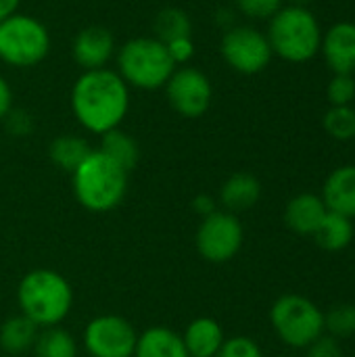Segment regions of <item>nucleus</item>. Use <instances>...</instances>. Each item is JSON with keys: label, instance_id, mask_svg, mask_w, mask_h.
Segmentation results:
<instances>
[{"label": "nucleus", "instance_id": "obj_31", "mask_svg": "<svg viewBox=\"0 0 355 357\" xmlns=\"http://www.w3.org/2000/svg\"><path fill=\"white\" fill-rule=\"evenodd\" d=\"M172 61L176 67H184L186 63H190V59L195 56V42H192V36L190 38H178V40H172L165 44Z\"/></svg>", "mask_w": 355, "mask_h": 357}, {"label": "nucleus", "instance_id": "obj_6", "mask_svg": "<svg viewBox=\"0 0 355 357\" xmlns=\"http://www.w3.org/2000/svg\"><path fill=\"white\" fill-rule=\"evenodd\" d=\"M270 324L285 345L308 349L324 335V312L308 297L282 295L270 310Z\"/></svg>", "mask_w": 355, "mask_h": 357}, {"label": "nucleus", "instance_id": "obj_37", "mask_svg": "<svg viewBox=\"0 0 355 357\" xmlns=\"http://www.w3.org/2000/svg\"><path fill=\"white\" fill-rule=\"evenodd\" d=\"M280 357H289V356H280Z\"/></svg>", "mask_w": 355, "mask_h": 357}, {"label": "nucleus", "instance_id": "obj_17", "mask_svg": "<svg viewBox=\"0 0 355 357\" xmlns=\"http://www.w3.org/2000/svg\"><path fill=\"white\" fill-rule=\"evenodd\" d=\"M226 337L216 318H195L182 333V343L190 357H216Z\"/></svg>", "mask_w": 355, "mask_h": 357}, {"label": "nucleus", "instance_id": "obj_3", "mask_svg": "<svg viewBox=\"0 0 355 357\" xmlns=\"http://www.w3.org/2000/svg\"><path fill=\"white\" fill-rule=\"evenodd\" d=\"M19 314L29 318L38 328L59 326L73 307L69 280L48 268L27 272L17 287Z\"/></svg>", "mask_w": 355, "mask_h": 357}, {"label": "nucleus", "instance_id": "obj_30", "mask_svg": "<svg viewBox=\"0 0 355 357\" xmlns=\"http://www.w3.org/2000/svg\"><path fill=\"white\" fill-rule=\"evenodd\" d=\"M4 121V126H6V132L10 134V136H17V138H25V136H29L31 134V130H33V117L29 115V111H25V109H10L8 113H6V117L2 119Z\"/></svg>", "mask_w": 355, "mask_h": 357}, {"label": "nucleus", "instance_id": "obj_11", "mask_svg": "<svg viewBox=\"0 0 355 357\" xmlns=\"http://www.w3.org/2000/svg\"><path fill=\"white\" fill-rule=\"evenodd\" d=\"M163 88L169 107L186 119H197L205 115L213 100L211 79L207 77V73L190 65L176 67Z\"/></svg>", "mask_w": 355, "mask_h": 357}, {"label": "nucleus", "instance_id": "obj_24", "mask_svg": "<svg viewBox=\"0 0 355 357\" xmlns=\"http://www.w3.org/2000/svg\"><path fill=\"white\" fill-rule=\"evenodd\" d=\"M153 29H155V38L161 40L163 44H167L178 38H190L192 21L186 10H182L178 6H167L157 13V17L153 21Z\"/></svg>", "mask_w": 355, "mask_h": 357}, {"label": "nucleus", "instance_id": "obj_9", "mask_svg": "<svg viewBox=\"0 0 355 357\" xmlns=\"http://www.w3.org/2000/svg\"><path fill=\"white\" fill-rule=\"evenodd\" d=\"M220 52L226 65L243 75L262 73L274 56L268 36L251 25H234L226 29Z\"/></svg>", "mask_w": 355, "mask_h": 357}, {"label": "nucleus", "instance_id": "obj_15", "mask_svg": "<svg viewBox=\"0 0 355 357\" xmlns=\"http://www.w3.org/2000/svg\"><path fill=\"white\" fill-rule=\"evenodd\" d=\"M326 205L322 197L312 192H301L293 197L285 207V224L289 230L301 236H314L316 228L326 215Z\"/></svg>", "mask_w": 355, "mask_h": 357}, {"label": "nucleus", "instance_id": "obj_23", "mask_svg": "<svg viewBox=\"0 0 355 357\" xmlns=\"http://www.w3.org/2000/svg\"><path fill=\"white\" fill-rule=\"evenodd\" d=\"M31 351L36 357H77V341L61 326L40 328Z\"/></svg>", "mask_w": 355, "mask_h": 357}, {"label": "nucleus", "instance_id": "obj_19", "mask_svg": "<svg viewBox=\"0 0 355 357\" xmlns=\"http://www.w3.org/2000/svg\"><path fill=\"white\" fill-rule=\"evenodd\" d=\"M38 333H40V328L23 314L10 316L0 326V349L6 356H23L25 351L33 349Z\"/></svg>", "mask_w": 355, "mask_h": 357}, {"label": "nucleus", "instance_id": "obj_29", "mask_svg": "<svg viewBox=\"0 0 355 357\" xmlns=\"http://www.w3.org/2000/svg\"><path fill=\"white\" fill-rule=\"evenodd\" d=\"M216 357H264V354H262V347L253 339L232 337L224 341V345L220 347Z\"/></svg>", "mask_w": 355, "mask_h": 357}, {"label": "nucleus", "instance_id": "obj_26", "mask_svg": "<svg viewBox=\"0 0 355 357\" xmlns=\"http://www.w3.org/2000/svg\"><path fill=\"white\" fill-rule=\"evenodd\" d=\"M324 333L335 339H347L355 335V305L339 303L324 314Z\"/></svg>", "mask_w": 355, "mask_h": 357}, {"label": "nucleus", "instance_id": "obj_32", "mask_svg": "<svg viewBox=\"0 0 355 357\" xmlns=\"http://www.w3.org/2000/svg\"><path fill=\"white\" fill-rule=\"evenodd\" d=\"M305 351H308L305 357H343V349H341L339 339H335L331 335H322Z\"/></svg>", "mask_w": 355, "mask_h": 357}, {"label": "nucleus", "instance_id": "obj_1", "mask_svg": "<svg viewBox=\"0 0 355 357\" xmlns=\"http://www.w3.org/2000/svg\"><path fill=\"white\" fill-rule=\"evenodd\" d=\"M130 109V86L115 69L84 71L71 88V111L90 134L103 136L121 126Z\"/></svg>", "mask_w": 355, "mask_h": 357}, {"label": "nucleus", "instance_id": "obj_35", "mask_svg": "<svg viewBox=\"0 0 355 357\" xmlns=\"http://www.w3.org/2000/svg\"><path fill=\"white\" fill-rule=\"evenodd\" d=\"M19 2L21 0H0V21H4L10 15H15L19 10Z\"/></svg>", "mask_w": 355, "mask_h": 357}, {"label": "nucleus", "instance_id": "obj_27", "mask_svg": "<svg viewBox=\"0 0 355 357\" xmlns=\"http://www.w3.org/2000/svg\"><path fill=\"white\" fill-rule=\"evenodd\" d=\"M326 98L331 107H345L355 100V77L349 73H335L326 86Z\"/></svg>", "mask_w": 355, "mask_h": 357}, {"label": "nucleus", "instance_id": "obj_14", "mask_svg": "<svg viewBox=\"0 0 355 357\" xmlns=\"http://www.w3.org/2000/svg\"><path fill=\"white\" fill-rule=\"evenodd\" d=\"M322 201L328 211L355 218V165H341L328 174L322 186Z\"/></svg>", "mask_w": 355, "mask_h": 357}, {"label": "nucleus", "instance_id": "obj_22", "mask_svg": "<svg viewBox=\"0 0 355 357\" xmlns=\"http://www.w3.org/2000/svg\"><path fill=\"white\" fill-rule=\"evenodd\" d=\"M100 149L109 159H113L115 163H119L123 169L132 172L138 163L140 157V149L134 136H130L128 132H123L121 128H115L107 134L100 136Z\"/></svg>", "mask_w": 355, "mask_h": 357}, {"label": "nucleus", "instance_id": "obj_18", "mask_svg": "<svg viewBox=\"0 0 355 357\" xmlns=\"http://www.w3.org/2000/svg\"><path fill=\"white\" fill-rule=\"evenodd\" d=\"M134 357H190L182 335L165 326H151L138 335Z\"/></svg>", "mask_w": 355, "mask_h": 357}, {"label": "nucleus", "instance_id": "obj_2", "mask_svg": "<svg viewBox=\"0 0 355 357\" xmlns=\"http://www.w3.org/2000/svg\"><path fill=\"white\" fill-rule=\"evenodd\" d=\"M130 172L109 159L103 151H90V155L71 174V186L75 201L92 213H109L121 205L128 192Z\"/></svg>", "mask_w": 355, "mask_h": 357}, {"label": "nucleus", "instance_id": "obj_33", "mask_svg": "<svg viewBox=\"0 0 355 357\" xmlns=\"http://www.w3.org/2000/svg\"><path fill=\"white\" fill-rule=\"evenodd\" d=\"M192 209H195L197 215L207 218V215H211V213L218 209V203H216V199L209 197V195H197L195 201H192Z\"/></svg>", "mask_w": 355, "mask_h": 357}, {"label": "nucleus", "instance_id": "obj_10", "mask_svg": "<svg viewBox=\"0 0 355 357\" xmlns=\"http://www.w3.org/2000/svg\"><path fill=\"white\" fill-rule=\"evenodd\" d=\"M84 347L90 357H134L138 333L117 314H100L84 328Z\"/></svg>", "mask_w": 355, "mask_h": 357}, {"label": "nucleus", "instance_id": "obj_28", "mask_svg": "<svg viewBox=\"0 0 355 357\" xmlns=\"http://www.w3.org/2000/svg\"><path fill=\"white\" fill-rule=\"evenodd\" d=\"M285 0H234L236 10L255 21H270L280 8Z\"/></svg>", "mask_w": 355, "mask_h": 357}, {"label": "nucleus", "instance_id": "obj_12", "mask_svg": "<svg viewBox=\"0 0 355 357\" xmlns=\"http://www.w3.org/2000/svg\"><path fill=\"white\" fill-rule=\"evenodd\" d=\"M71 52H73V61L84 71L103 69L115 54V38L111 29L103 25H90L75 36Z\"/></svg>", "mask_w": 355, "mask_h": 357}, {"label": "nucleus", "instance_id": "obj_8", "mask_svg": "<svg viewBox=\"0 0 355 357\" xmlns=\"http://www.w3.org/2000/svg\"><path fill=\"white\" fill-rule=\"evenodd\" d=\"M245 230L241 220L224 209H216L211 215L201 218L195 234L197 253L209 264H226L234 259L243 247Z\"/></svg>", "mask_w": 355, "mask_h": 357}, {"label": "nucleus", "instance_id": "obj_16", "mask_svg": "<svg viewBox=\"0 0 355 357\" xmlns=\"http://www.w3.org/2000/svg\"><path fill=\"white\" fill-rule=\"evenodd\" d=\"M218 199L224 211H230L236 215L257 205V201L262 199V184L253 174L239 172V174H232L222 184Z\"/></svg>", "mask_w": 355, "mask_h": 357}, {"label": "nucleus", "instance_id": "obj_36", "mask_svg": "<svg viewBox=\"0 0 355 357\" xmlns=\"http://www.w3.org/2000/svg\"><path fill=\"white\" fill-rule=\"evenodd\" d=\"M291 4H295V6H308L310 2H314V0H289Z\"/></svg>", "mask_w": 355, "mask_h": 357}, {"label": "nucleus", "instance_id": "obj_13", "mask_svg": "<svg viewBox=\"0 0 355 357\" xmlns=\"http://www.w3.org/2000/svg\"><path fill=\"white\" fill-rule=\"evenodd\" d=\"M320 52L333 73H355V23L339 21L322 31Z\"/></svg>", "mask_w": 355, "mask_h": 357}, {"label": "nucleus", "instance_id": "obj_5", "mask_svg": "<svg viewBox=\"0 0 355 357\" xmlns=\"http://www.w3.org/2000/svg\"><path fill=\"white\" fill-rule=\"evenodd\" d=\"M121 79L138 90H159L167 84L176 65L161 40L142 36L128 40L117 50V69Z\"/></svg>", "mask_w": 355, "mask_h": 357}, {"label": "nucleus", "instance_id": "obj_34", "mask_svg": "<svg viewBox=\"0 0 355 357\" xmlns=\"http://www.w3.org/2000/svg\"><path fill=\"white\" fill-rule=\"evenodd\" d=\"M13 109V90L4 77H0V121L6 117V113Z\"/></svg>", "mask_w": 355, "mask_h": 357}, {"label": "nucleus", "instance_id": "obj_25", "mask_svg": "<svg viewBox=\"0 0 355 357\" xmlns=\"http://www.w3.org/2000/svg\"><path fill=\"white\" fill-rule=\"evenodd\" d=\"M322 126L328 136L335 140H354L355 138V109L352 105L331 107L324 113Z\"/></svg>", "mask_w": 355, "mask_h": 357}, {"label": "nucleus", "instance_id": "obj_4", "mask_svg": "<svg viewBox=\"0 0 355 357\" xmlns=\"http://www.w3.org/2000/svg\"><path fill=\"white\" fill-rule=\"evenodd\" d=\"M268 42L274 54L289 63H305L320 52L322 27L308 6H282L268 25Z\"/></svg>", "mask_w": 355, "mask_h": 357}, {"label": "nucleus", "instance_id": "obj_7", "mask_svg": "<svg viewBox=\"0 0 355 357\" xmlns=\"http://www.w3.org/2000/svg\"><path fill=\"white\" fill-rule=\"evenodd\" d=\"M50 50V33L36 17L15 13L0 21V61L27 69L40 65Z\"/></svg>", "mask_w": 355, "mask_h": 357}, {"label": "nucleus", "instance_id": "obj_38", "mask_svg": "<svg viewBox=\"0 0 355 357\" xmlns=\"http://www.w3.org/2000/svg\"><path fill=\"white\" fill-rule=\"evenodd\" d=\"M6 357H13V356H6Z\"/></svg>", "mask_w": 355, "mask_h": 357}, {"label": "nucleus", "instance_id": "obj_20", "mask_svg": "<svg viewBox=\"0 0 355 357\" xmlns=\"http://www.w3.org/2000/svg\"><path fill=\"white\" fill-rule=\"evenodd\" d=\"M354 224L349 218L335 213V211H326L324 220L320 222V226L314 232V238H316L318 247L335 253V251L347 249L354 241Z\"/></svg>", "mask_w": 355, "mask_h": 357}, {"label": "nucleus", "instance_id": "obj_21", "mask_svg": "<svg viewBox=\"0 0 355 357\" xmlns=\"http://www.w3.org/2000/svg\"><path fill=\"white\" fill-rule=\"evenodd\" d=\"M90 151L92 149L86 142V138L75 136V134H65V136H59L50 142L48 157L59 169L73 174L80 167V163L90 155Z\"/></svg>", "mask_w": 355, "mask_h": 357}]
</instances>
